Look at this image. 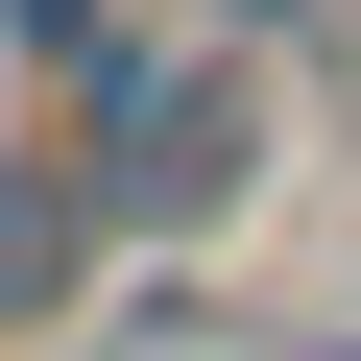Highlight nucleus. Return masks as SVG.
Segmentation results:
<instances>
[{"label":"nucleus","instance_id":"1","mask_svg":"<svg viewBox=\"0 0 361 361\" xmlns=\"http://www.w3.org/2000/svg\"><path fill=\"white\" fill-rule=\"evenodd\" d=\"M97 145H121V217H217L265 169V97L241 73H97Z\"/></svg>","mask_w":361,"mask_h":361},{"label":"nucleus","instance_id":"2","mask_svg":"<svg viewBox=\"0 0 361 361\" xmlns=\"http://www.w3.org/2000/svg\"><path fill=\"white\" fill-rule=\"evenodd\" d=\"M73 265V193H0V289H49Z\"/></svg>","mask_w":361,"mask_h":361},{"label":"nucleus","instance_id":"4","mask_svg":"<svg viewBox=\"0 0 361 361\" xmlns=\"http://www.w3.org/2000/svg\"><path fill=\"white\" fill-rule=\"evenodd\" d=\"M241 25H337V0H241Z\"/></svg>","mask_w":361,"mask_h":361},{"label":"nucleus","instance_id":"3","mask_svg":"<svg viewBox=\"0 0 361 361\" xmlns=\"http://www.w3.org/2000/svg\"><path fill=\"white\" fill-rule=\"evenodd\" d=\"M25 49H73V73H97V0H25Z\"/></svg>","mask_w":361,"mask_h":361}]
</instances>
